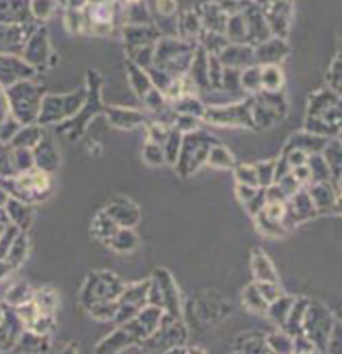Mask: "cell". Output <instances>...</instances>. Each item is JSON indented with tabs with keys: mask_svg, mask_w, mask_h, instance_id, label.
Here are the masks:
<instances>
[{
	"mask_svg": "<svg viewBox=\"0 0 342 354\" xmlns=\"http://www.w3.org/2000/svg\"><path fill=\"white\" fill-rule=\"evenodd\" d=\"M187 339V332L181 319L163 313L155 332L142 342V349L149 354H164L182 348Z\"/></svg>",
	"mask_w": 342,
	"mask_h": 354,
	"instance_id": "obj_1",
	"label": "cell"
},
{
	"mask_svg": "<svg viewBox=\"0 0 342 354\" xmlns=\"http://www.w3.org/2000/svg\"><path fill=\"white\" fill-rule=\"evenodd\" d=\"M334 322V317L325 305L319 301H309L302 319V335L313 344L319 352H323Z\"/></svg>",
	"mask_w": 342,
	"mask_h": 354,
	"instance_id": "obj_2",
	"label": "cell"
},
{
	"mask_svg": "<svg viewBox=\"0 0 342 354\" xmlns=\"http://www.w3.org/2000/svg\"><path fill=\"white\" fill-rule=\"evenodd\" d=\"M124 286L121 279L111 273H91L82 292V301L87 308L98 302L118 301Z\"/></svg>",
	"mask_w": 342,
	"mask_h": 354,
	"instance_id": "obj_3",
	"label": "cell"
},
{
	"mask_svg": "<svg viewBox=\"0 0 342 354\" xmlns=\"http://www.w3.org/2000/svg\"><path fill=\"white\" fill-rule=\"evenodd\" d=\"M153 281L158 286L161 295L162 309L166 315L181 318V298L173 277L164 269H158L154 273Z\"/></svg>",
	"mask_w": 342,
	"mask_h": 354,
	"instance_id": "obj_4",
	"label": "cell"
},
{
	"mask_svg": "<svg viewBox=\"0 0 342 354\" xmlns=\"http://www.w3.org/2000/svg\"><path fill=\"white\" fill-rule=\"evenodd\" d=\"M104 213L123 229H134L140 222V210L135 205L127 201H117L111 203Z\"/></svg>",
	"mask_w": 342,
	"mask_h": 354,
	"instance_id": "obj_5",
	"label": "cell"
},
{
	"mask_svg": "<svg viewBox=\"0 0 342 354\" xmlns=\"http://www.w3.org/2000/svg\"><path fill=\"white\" fill-rule=\"evenodd\" d=\"M251 270L253 276L256 278V282H276L278 283V276L276 273V269L270 261V258L262 252L261 249H257L253 252L251 256Z\"/></svg>",
	"mask_w": 342,
	"mask_h": 354,
	"instance_id": "obj_6",
	"label": "cell"
},
{
	"mask_svg": "<svg viewBox=\"0 0 342 354\" xmlns=\"http://www.w3.org/2000/svg\"><path fill=\"white\" fill-rule=\"evenodd\" d=\"M309 301L310 299H306V298L294 299L293 306H292L289 315H287V319L283 325V328L286 329V335L294 337V338L303 335H302V319H303L305 310L309 305Z\"/></svg>",
	"mask_w": 342,
	"mask_h": 354,
	"instance_id": "obj_7",
	"label": "cell"
},
{
	"mask_svg": "<svg viewBox=\"0 0 342 354\" xmlns=\"http://www.w3.org/2000/svg\"><path fill=\"white\" fill-rule=\"evenodd\" d=\"M149 288H150V281H143L141 283H133L130 286H124L121 297L118 298V302L143 309L144 306H147Z\"/></svg>",
	"mask_w": 342,
	"mask_h": 354,
	"instance_id": "obj_8",
	"label": "cell"
},
{
	"mask_svg": "<svg viewBox=\"0 0 342 354\" xmlns=\"http://www.w3.org/2000/svg\"><path fill=\"white\" fill-rule=\"evenodd\" d=\"M106 243L110 245L115 252L129 253V252H134L138 248L140 242H138V236L134 233L133 229L121 227Z\"/></svg>",
	"mask_w": 342,
	"mask_h": 354,
	"instance_id": "obj_9",
	"label": "cell"
},
{
	"mask_svg": "<svg viewBox=\"0 0 342 354\" xmlns=\"http://www.w3.org/2000/svg\"><path fill=\"white\" fill-rule=\"evenodd\" d=\"M293 302H294L293 297L281 295L278 299H276L272 304H269L266 315L270 317V319L273 322H276V325H280V326L283 328V325H285V322L287 319L289 312H290V309L293 306Z\"/></svg>",
	"mask_w": 342,
	"mask_h": 354,
	"instance_id": "obj_10",
	"label": "cell"
},
{
	"mask_svg": "<svg viewBox=\"0 0 342 354\" xmlns=\"http://www.w3.org/2000/svg\"><path fill=\"white\" fill-rule=\"evenodd\" d=\"M242 299H243V304L246 305V308L254 313H258V315H265L266 310H267V306L269 304L263 299L258 288L256 283H251L249 285L243 295H242Z\"/></svg>",
	"mask_w": 342,
	"mask_h": 354,
	"instance_id": "obj_11",
	"label": "cell"
},
{
	"mask_svg": "<svg viewBox=\"0 0 342 354\" xmlns=\"http://www.w3.org/2000/svg\"><path fill=\"white\" fill-rule=\"evenodd\" d=\"M120 229L121 227L104 212H102L101 214L94 219V223H93L94 236L104 242H107Z\"/></svg>",
	"mask_w": 342,
	"mask_h": 354,
	"instance_id": "obj_12",
	"label": "cell"
},
{
	"mask_svg": "<svg viewBox=\"0 0 342 354\" xmlns=\"http://www.w3.org/2000/svg\"><path fill=\"white\" fill-rule=\"evenodd\" d=\"M273 354H293V338L286 333H273L265 338Z\"/></svg>",
	"mask_w": 342,
	"mask_h": 354,
	"instance_id": "obj_13",
	"label": "cell"
},
{
	"mask_svg": "<svg viewBox=\"0 0 342 354\" xmlns=\"http://www.w3.org/2000/svg\"><path fill=\"white\" fill-rule=\"evenodd\" d=\"M120 302L118 301H106V302H98L88 308L91 315L98 321H108L114 319L117 310H118Z\"/></svg>",
	"mask_w": 342,
	"mask_h": 354,
	"instance_id": "obj_14",
	"label": "cell"
},
{
	"mask_svg": "<svg viewBox=\"0 0 342 354\" xmlns=\"http://www.w3.org/2000/svg\"><path fill=\"white\" fill-rule=\"evenodd\" d=\"M256 216H257V227L266 236H281L287 233V230L285 229V226L282 223L269 219L267 216H263L262 212H260Z\"/></svg>",
	"mask_w": 342,
	"mask_h": 354,
	"instance_id": "obj_15",
	"label": "cell"
},
{
	"mask_svg": "<svg viewBox=\"0 0 342 354\" xmlns=\"http://www.w3.org/2000/svg\"><path fill=\"white\" fill-rule=\"evenodd\" d=\"M256 285L263 297V299L267 304H272L273 301L278 299L281 295H283L281 288L276 282H256Z\"/></svg>",
	"mask_w": 342,
	"mask_h": 354,
	"instance_id": "obj_16",
	"label": "cell"
},
{
	"mask_svg": "<svg viewBox=\"0 0 342 354\" xmlns=\"http://www.w3.org/2000/svg\"><path fill=\"white\" fill-rule=\"evenodd\" d=\"M341 326H340V321L336 319L325 351L329 354H341Z\"/></svg>",
	"mask_w": 342,
	"mask_h": 354,
	"instance_id": "obj_17",
	"label": "cell"
},
{
	"mask_svg": "<svg viewBox=\"0 0 342 354\" xmlns=\"http://www.w3.org/2000/svg\"><path fill=\"white\" fill-rule=\"evenodd\" d=\"M242 354H273L265 338L247 339L242 346Z\"/></svg>",
	"mask_w": 342,
	"mask_h": 354,
	"instance_id": "obj_18",
	"label": "cell"
},
{
	"mask_svg": "<svg viewBox=\"0 0 342 354\" xmlns=\"http://www.w3.org/2000/svg\"><path fill=\"white\" fill-rule=\"evenodd\" d=\"M186 354H206L202 349L200 348H190V349H187V352Z\"/></svg>",
	"mask_w": 342,
	"mask_h": 354,
	"instance_id": "obj_19",
	"label": "cell"
},
{
	"mask_svg": "<svg viewBox=\"0 0 342 354\" xmlns=\"http://www.w3.org/2000/svg\"><path fill=\"white\" fill-rule=\"evenodd\" d=\"M164 354H186V352L182 348H175V349H173V351H170V352Z\"/></svg>",
	"mask_w": 342,
	"mask_h": 354,
	"instance_id": "obj_20",
	"label": "cell"
}]
</instances>
